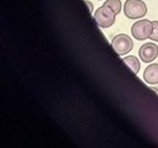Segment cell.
Listing matches in <instances>:
<instances>
[{"instance_id":"6da1fadb","label":"cell","mask_w":158,"mask_h":148,"mask_svg":"<svg viewBox=\"0 0 158 148\" xmlns=\"http://www.w3.org/2000/svg\"><path fill=\"white\" fill-rule=\"evenodd\" d=\"M123 12L131 20L142 18L147 14V6L142 0H126Z\"/></svg>"},{"instance_id":"7a4b0ae2","label":"cell","mask_w":158,"mask_h":148,"mask_svg":"<svg viewBox=\"0 0 158 148\" xmlns=\"http://www.w3.org/2000/svg\"><path fill=\"white\" fill-rule=\"evenodd\" d=\"M94 18H95V22L98 23V26H100L101 28H107L114 25L116 14L109 6L102 5L99 9H96V11L94 12Z\"/></svg>"},{"instance_id":"3957f363","label":"cell","mask_w":158,"mask_h":148,"mask_svg":"<svg viewBox=\"0 0 158 148\" xmlns=\"http://www.w3.org/2000/svg\"><path fill=\"white\" fill-rule=\"evenodd\" d=\"M152 28H153L152 21H149V20H138L132 25L131 33L136 39L143 41V39L149 38V36L152 33Z\"/></svg>"},{"instance_id":"277c9868","label":"cell","mask_w":158,"mask_h":148,"mask_svg":"<svg viewBox=\"0 0 158 148\" xmlns=\"http://www.w3.org/2000/svg\"><path fill=\"white\" fill-rule=\"evenodd\" d=\"M111 46L118 56H123V54L128 53L130 51H132L133 42L130 36H127L125 33H120L114 37V39L111 41Z\"/></svg>"},{"instance_id":"5b68a950","label":"cell","mask_w":158,"mask_h":148,"mask_svg":"<svg viewBox=\"0 0 158 148\" xmlns=\"http://www.w3.org/2000/svg\"><path fill=\"white\" fill-rule=\"evenodd\" d=\"M138 54H139V59H142V62L151 63L158 56V46L156 43H144L143 46H141Z\"/></svg>"},{"instance_id":"8992f818","label":"cell","mask_w":158,"mask_h":148,"mask_svg":"<svg viewBox=\"0 0 158 148\" xmlns=\"http://www.w3.org/2000/svg\"><path fill=\"white\" fill-rule=\"evenodd\" d=\"M143 79L148 84H158V64L157 63H152L146 68L143 73Z\"/></svg>"},{"instance_id":"52a82bcc","label":"cell","mask_w":158,"mask_h":148,"mask_svg":"<svg viewBox=\"0 0 158 148\" xmlns=\"http://www.w3.org/2000/svg\"><path fill=\"white\" fill-rule=\"evenodd\" d=\"M122 60L132 69V72H133L135 74H138L139 68H141V63H139L138 58H136L135 56H127V57H125Z\"/></svg>"},{"instance_id":"ba28073f","label":"cell","mask_w":158,"mask_h":148,"mask_svg":"<svg viewBox=\"0 0 158 148\" xmlns=\"http://www.w3.org/2000/svg\"><path fill=\"white\" fill-rule=\"evenodd\" d=\"M104 5L109 6L116 15H118L121 11V1L120 0H105Z\"/></svg>"},{"instance_id":"9c48e42d","label":"cell","mask_w":158,"mask_h":148,"mask_svg":"<svg viewBox=\"0 0 158 148\" xmlns=\"http://www.w3.org/2000/svg\"><path fill=\"white\" fill-rule=\"evenodd\" d=\"M152 33L149 36V38L154 42H158V21H152Z\"/></svg>"},{"instance_id":"30bf717a","label":"cell","mask_w":158,"mask_h":148,"mask_svg":"<svg viewBox=\"0 0 158 148\" xmlns=\"http://www.w3.org/2000/svg\"><path fill=\"white\" fill-rule=\"evenodd\" d=\"M85 4H86V6L89 7V11H90V12H93V10H94L93 4H91V2H89V1H85Z\"/></svg>"}]
</instances>
